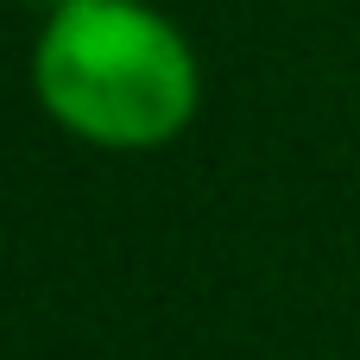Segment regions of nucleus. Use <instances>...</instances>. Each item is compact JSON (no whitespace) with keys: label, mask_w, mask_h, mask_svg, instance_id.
Segmentation results:
<instances>
[{"label":"nucleus","mask_w":360,"mask_h":360,"mask_svg":"<svg viewBox=\"0 0 360 360\" xmlns=\"http://www.w3.org/2000/svg\"><path fill=\"white\" fill-rule=\"evenodd\" d=\"M32 101L95 152H158L202 108L196 44L152 0H63L25 57Z\"/></svg>","instance_id":"nucleus-1"},{"label":"nucleus","mask_w":360,"mask_h":360,"mask_svg":"<svg viewBox=\"0 0 360 360\" xmlns=\"http://www.w3.org/2000/svg\"><path fill=\"white\" fill-rule=\"evenodd\" d=\"M32 6H38V13H57V6H63V0H32Z\"/></svg>","instance_id":"nucleus-2"}]
</instances>
